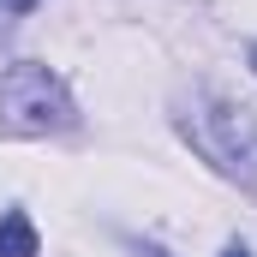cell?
<instances>
[{
  "label": "cell",
  "mask_w": 257,
  "mask_h": 257,
  "mask_svg": "<svg viewBox=\"0 0 257 257\" xmlns=\"http://www.w3.org/2000/svg\"><path fill=\"white\" fill-rule=\"evenodd\" d=\"M0 257H36V227H30V215H18V209L0 215Z\"/></svg>",
  "instance_id": "3"
},
{
  "label": "cell",
  "mask_w": 257,
  "mask_h": 257,
  "mask_svg": "<svg viewBox=\"0 0 257 257\" xmlns=\"http://www.w3.org/2000/svg\"><path fill=\"white\" fill-rule=\"evenodd\" d=\"M180 132L192 138V150L203 162H215L227 180L257 192V114L251 108H233L221 96H192L180 114Z\"/></svg>",
  "instance_id": "1"
},
{
  "label": "cell",
  "mask_w": 257,
  "mask_h": 257,
  "mask_svg": "<svg viewBox=\"0 0 257 257\" xmlns=\"http://www.w3.org/2000/svg\"><path fill=\"white\" fill-rule=\"evenodd\" d=\"M72 120H78V108H72L66 84L48 66H36V60L6 66V78H0V132H12V138H48V132H66Z\"/></svg>",
  "instance_id": "2"
},
{
  "label": "cell",
  "mask_w": 257,
  "mask_h": 257,
  "mask_svg": "<svg viewBox=\"0 0 257 257\" xmlns=\"http://www.w3.org/2000/svg\"><path fill=\"white\" fill-rule=\"evenodd\" d=\"M245 60H251V72H257V48H251V54H245Z\"/></svg>",
  "instance_id": "7"
},
{
  "label": "cell",
  "mask_w": 257,
  "mask_h": 257,
  "mask_svg": "<svg viewBox=\"0 0 257 257\" xmlns=\"http://www.w3.org/2000/svg\"><path fill=\"white\" fill-rule=\"evenodd\" d=\"M221 257H251V251H245V245H227V251H221Z\"/></svg>",
  "instance_id": "6"
},
{
  "label": "cell",
  "mask_w": 257,
  "mask_h": 257,
  "mask_svg": "<svg viewBox=\"0 0 257 257\" xmlns=\"http://www.w3.org/2000/svg\"><path fill=\"white\" fill-rule=\"evenodd\" d=\"M138 257H168V251H162V245H138Z\"/></svg>",
  "instance_id": "5"
},
{
  "label": "cell",
  "mask_w": 257,
  "mask_h": 257,
  "mask_svg": "<svg viewBox=\"0 0 257 257\" xmlns=\"http://www.w3.org/2000/svg\"><path fill=\"white\" fill-rule=\"evenodd\" d=\"M0 6H6V12H30L36 0H0Z\"/></svg>",
  "instance_id": "4"
}]
</instances>
